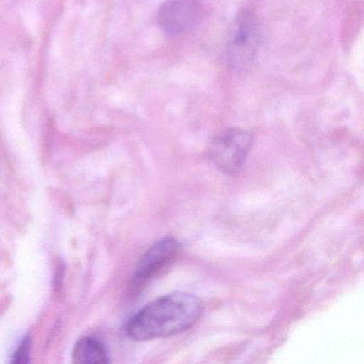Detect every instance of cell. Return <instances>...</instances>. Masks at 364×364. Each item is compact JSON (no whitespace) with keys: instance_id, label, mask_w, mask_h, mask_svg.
<instances>
[{"instance_id":"obj_5","label":"cell","mask_w":364,"mask_h":364,"mask_svg":"<svg viewBox=\"0 0 364 364\" xmlns=\"http://www.w3.org/2000/svg\"><path fill=\"white\" fill-rule=\"evenodd\" d=\"M180 244L173 237H165L155 242L140 259L133 279V291L144 289L163 268H165L178 255Z\"/></svg>"},{"instance_id":"obj_7","label":"cell","mask_w":364,"mask_h":364,"mask_svg":"<svg viewBox=\"0 0 364 364\" xmlns=\"http://www.w3.org/2000/svg\"><path fill=\"white\" fill-rule=\"evenodd\" d=\"M29 355H31V341L27 338L14 353V363H27L29 361Z\"/></svg>"},{"instance_id":"obj_2","label":"cell","mask_w":364,"mask_h":364,"mask_svg":"<svg viewBox=\"0 0 364 364\" xmlns=\"http://www.w3.org/2000/svg\"><path fill=\"white\" fill-rule=\"evenodd\" d=\"M259 29L252 12L242 9L236 14L227 43V58L234 71H244L255 60Z\"/></svg>"},{"instance_id":"obj_4","label":"cell","mask_w":364,"mask_h":364,"mask_svg":"<svg viewBox=\"0 0 364 364\" xmlns=\"http://www.w3.org/2000/svg\"><path fill=\"white\" fill-rule=\"evenodd\" d=\"M202 12L197 0H167L159 7L157 21L167 35H180L199 24Z\"/></svg>"},{"instance_id":"obj_1","label":"cell","mask_w":364,"mask_h":364,"mask_svg":"<svg viewBox=\"0 0 364 364\" xmlns=\"http://www.w3.org/2000/svg\"><path fill=\"white\" fill-rule=\"evenodd\" d=\"M203 310V301L193 294H169L141 309L127 325V334L135 341L176 336L193 327Z\"/></svg>"},{"instance_id":"obj_3","label":"cell","mask_w":364,"mask_h":364,"mask_svg":"<svg viewBox=\"0 0 364 364\" xmlns=\"http://www.w3.org/2000/svg\"><path fill=\"white\" fill-rule=\"evenodd\" d=\"M252 144L253 135L250 132L232 127L213 139L208 155L217 169L223 173L234 176L244 167Z\"/></svg>"},{"instance_id":"obj_6","label":"cell","mask_w":364,"mask_h":364,"mask_svg":"<svg viewBox=\"0 0 364 364\" xmlns=\"http://www.w3.org/2000/svg\"><path fill=\"white\" fill-rule=\"evenodd\" d=\"M73 361L82 364H102L109 362L105 345L95 338H82L73 350Z\"/></svg>"}]
</instances>
